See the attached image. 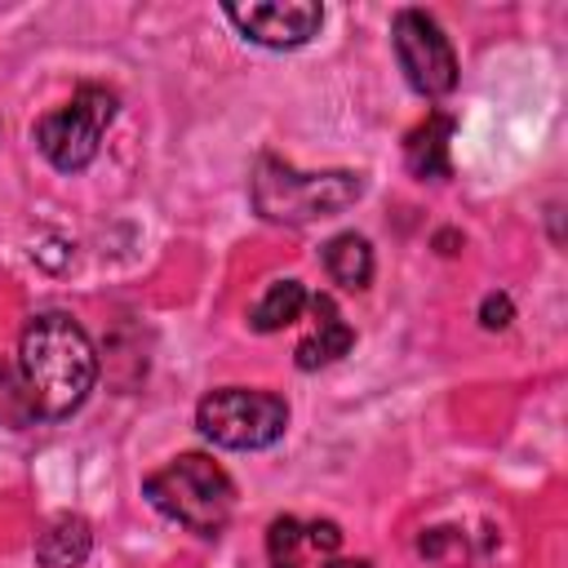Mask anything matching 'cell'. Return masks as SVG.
I'll return each mask as SVG.
<instances>
[{
    "instance_id": "7",
    "label": "cell",
    "mask_w": 568,
    "mask_h": 568,
    "mask_svg": "<svg viewBox=\"0 0 568 568\" xmlns=\"http://www.w3.org/2000/svg\"><path fill=\"white\" fill-rule=\"evenodd\" d=\"M244 40L262 49H297L324 27V4L315 0H262V4H226L222 9Z\"/></svg>"
},
{
    "instance_id": "15",
    "label": "cell",
    "mask_w": 568,
    "mask_h": 568,
    "mask_svg": "<svg viewBox=\"0 0 568 568\" xmlns=\"http://www.w3.org/2000/svg\"><path fill=\"white\" fill-rule=\"evenodd\" d=\"M306 546L320 550V555H333V550L342 546V528H337L333 519H311V524H306Z\"/></svg>"
},
{
    "instance_id": "2",
    "label": "cell",
    "mask_w": 568,
    "mask_h": 568,
    "mask_svg": "<svg viewBox=\"0 0 568 568\" xmlns=\"http://www.w3.org/2000/svg\"><path fill=\"white\" fill-rule=\"evenodd\" d=\"M253 209L266 222L284 226H306L320 217H337L364 195V178L351 169H324V173H302L275 155H262L253 178H248Z\"/></svg>"
},
{
    "instance_id": "5",
    "label": "cell",
    "mask_w": 568,
    "mask_h": 568,
    "mask_svg": "<svg viewBox=\"0 0 568 568\" xmlns=\"http://www.w3.org/2000/svg\"><path fill=\"white\" fill-rule=\"evenodd\" d=\"M115 106H120L115 89L80 84L71 93V102H62L58 111L36 120V146L44 151V160L58 173H80V169L93 164V155L102 146V133L115 120Z\"/></svg>"
},
{
    "instance_id": "3",
    "label": "cell",
    "mask_w": 568,
    "mask_h": 568,
    "mask_svg": "<svg viewBox=\"0 0 568 568\" xmlns=\"http://www.w3.org/2000/svg\"><path fill=\"white\" fill-rule=\"evenodd\" d=\"M142 497L173 524H182L195 537H217L235 510V484L231 475L204 457V453H182L151 470L142 479Z\"/></svg>"
},
{
    "instance_id": "9",
    "label": "cell",
    "mask_w": 568,
    "mask_h": 568,
    "mask_svg": "<svg viewBox=\"0 0 568 568\" xmlns=\"http://www.w3.org/2000/svg\"><path fill=\"white\" fill-rule=\"evenodd\" d=\"M93 550V528L84 515H53L40 532H36V564L40 568H80Z\"/></svg>"
},
{
    "instance_id": "17",
    "label": "cell",
    "mask_w": 568,
    "mask_h": 568,
    "mask_svg": "<svg viewBox=\"0 0 568 568\" xmlns=\"http://www.w3.org/2000/svg\"><path fill=\"white\" fill-rule=\"evenodd\" d=\"M324 568H373L368 559H333V564H324Z\"/></svg>"
},
{
    "instance_id": "4",
    "label": "cell",
    "mask_w": 568,
    "mask_h": 568,
    "mask_svg": "<svg viewBox=\"0 0 568 568\" xmlns=\"http://www.w3.org/2000/svg\"><path fill=\"white\" fill-rule=\"evenodd\" d=\"M195 426L204 439H213L217 448H235V453H253V448H271L284 426H288V404L275 390H253V386H222L209 390L195 408Z\"/></svg>"
},
{
    "instance_id": "6",
    "label": "cell",
    "mask_w": 568,
    "mask_h": 568,
    "mask_svg": "<svg viewBox=\"0 0 568 568\" xmlns=\"http://www.w3.org/2000/svg\"><path fill=\"white\" fill-rule=\"evenodd\" d=\"M395 36V58L404 80L422 93V98H444L457 89V53L453 40L444 36V27L426 13V9H399L390 22Z\"/></svg>"
},
{
    "instance_id": "1",
    "label": "cell",
    "mask_w": 568,
    "mask_h": 568,
    "mask_svg": "<svg viewBox=\"0 0 568 568\" xmlns=\"http://www.w3.org/2000/svg\"><path fill=\"white\" fill-rule=\"evenodd\" d=\"M18 368L40 422L71 417L98 382L93 342L67 311H40L27 320L18 342Z\"/></svg>"
},
{
    "instance_id": "14",
    "label": "cell",
    "mask_w": 568,
    "mask_h": 568,
    "mask_svg": "<svg viewBox=\"0 0 568 568\" xmlns=\"http://www.w3.org/2000/svg\"><path fill=\"white\" fill-rule=\"evenodd\" d=\"M306 524L293 519V515H280L271 519L266 528V559L271 568H302V555H306Z\"/></svg>"
},
{
    "instance_id": "13",
    "label": "cell",
    "mask_w": 568,
    "mask_h": 568,
    "mask_svg": "<svg viewBox=\"0 0 568 568\" xmlns=\"http://www.w3.org/2000/svg\"><path fill=\"white\" fill-rule=\"evenodd\" d=\"M31 422H40V417H36L31 395H27L22 368H18V359H4V355H0V426L22 430V426H31Z\"/></svg>"
},
{
    "instance_id": "8",
    "label": "cell",
    "mask_w": 568,
    "mask_h": 568,
    "mask_svg": "<svg viewBox=\"0 0 568 568\" xmlns=\"http://www.w3.org/2000/svg\"><path fill=\"white\" fill-rule=\"evenodd\" d=\"M306 306H311V328H306V337H302L297 351H293V359H297L302 373L324 368V364L342 359V355L355 346V328L342 320V311H337V302H333L328 293H315Z\"/></svg>"
},
{
    "instance_id": "10",
    "label": "cell",
    "mask_w": 568,
    "mask_h": 568,
    "mask_svg": "<svg viewBox=\"0 0 568 568\" xmlns=\"http://www.w3.org/2000/svg\"><path fill=\"white\" fill-rule=\"evenodd\" d=\"M448 138H453V120L444 111H430L408 138H404V164L413 178H448Z\"/></svg>"
},
{
    "instance_id": "11",
    "label": "cell",
    "mask_w": 568,
    "mask_h": 568,
    "mask_svg": "<svg viewBox=\"0 0 568 568\" xmlns=\"http://www.w3.org/2000/svg\"><path fill=\"white\" fill-rule=\"evenodd\" d=\"M324 271L333 275V284H342L346 293H364L373 280V244L355 231H342L324 244Z\"/></svg>"
},
{
    "instance_id": "16",
    "label": "cell",
    "mask_w": 568,
    "mask_h": 568,
    "mask_svg": "<svg viewBox=\"0 0 568 568\" xmlns=\"http://www.w3.org/2000/svg\"><path fill=\"white\" fill-rule=\"evenodd\" d=\"M510 315H515V306H510L506 293H488L484 306H479V324H484V328H506Z\"/></svg>"
},
{
    "instance_id": "12",
    "label": "cell",
    "mask_w": 568,
    "mask_h": 568,
    "mask_svg": "<svg viewBox=\"0 0 568 568\" xmlns=\"http://www.w3.org/2000/svg\"><path fill=\"white\" fill-rule=\"evenodd\" d=\"M306 302H311V293H306L302 280H275V284L257 297V306L248 311V328H257V333H280V328H288V324L302 320Z\"/></svg>"
}]
</instances>
